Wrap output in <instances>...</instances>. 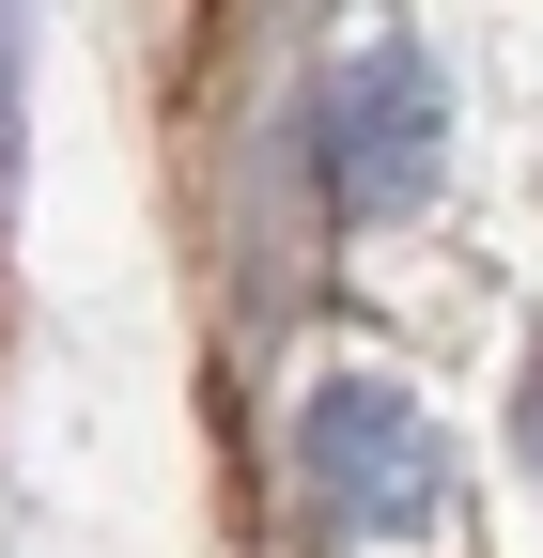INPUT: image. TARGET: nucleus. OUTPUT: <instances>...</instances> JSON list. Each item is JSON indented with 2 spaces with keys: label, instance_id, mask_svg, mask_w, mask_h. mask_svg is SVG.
Segmentation results:
<instances>
[{
  "label": "nucleus",
  "instance_id": "nucleus-3",
  "mask_svg": "<svg viewBox=\"0 0 543 558\" xmlns=\"http://www.w3.org/2000/svg\"><path fill=\"white\" fill-rule=\"evenodd\" d=\"M16 140H32V0H0V202H16Z\"/></svg>",
  "mask_w": 543,
  "mask_h": 558
},
{
  "label": "nucleus",
  "instance_id": "nucleus-2",
  "mask_svg": "<svg viewBox=\"0 0 543 558\" xmlns=\"http://www.w3.org/2000/svg\"><path fill=\"white\" fill-rule=\"evenodd\" d=\"M295 497L326 543H420V527H450V435L373 357H342L295 403Z\"/></svg>",
  "mask_w": 543,
  "mask_h": 558
},
{
  "label": "nucleus",
  "instance_id": "nucleus-1",
  "mask_svg": "<svg viewBox=\"0 0 543 558\" xmlns=\"http://www.w3.org/2000/svg\"><path fill=\"white\" fill-rule=\"evenodd\" d=\"M295 156H311V202L326 218H420V202L450 186V78L403 32H342L311 62V94H295Z\"/></svg>",
  "mask_w": 543,
  "mask_h": 558
},
{
  "label": "nucleus",
  "instance_id": "nucleus-4",
  "mask_svg": "<svg viewBox=\"0 0 543 558\" xmlns=\"http://www.w3.org/2000/svg\"><path fill=\"white\" fill-rule=\"evenodd\" d=\"M512 465L543 481V341H528V388H512Z\"/></svg>",
  "mask_w": 543,
  "mask_h": 558
}]
</instances>
